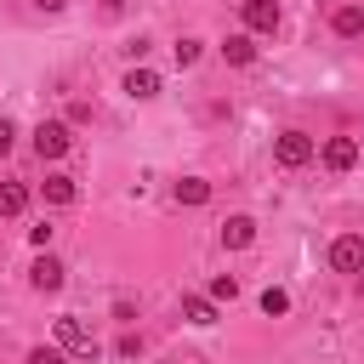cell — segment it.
I'll use <instances>...</instances> for the list:
<instances>
[{"label":"cell","mask_w":364,"mask_h":364,"mask_svg":"<svg viewBox=\"0 0 364 364\" xmlns=\"http://www.w3.org/2000/svg\"><path fill=\"white\" fill-rule=\"evenodd\" d=\"M330 267L336 273H364V233H341L330 245Z\"/></svg>","instance_id":"4"},{"label":"cell","mask_w":364,"mask_h":364,"mask_svg":"<svg viewBox=\"0 0 364 364\" xmlns=\"http://www.w3.org/2000/svg\"><path fill=\"white\" fill-rule=\"evenodd\" d=\"M28 245H34V250H46V245H51V228H46V222H40V228H28Z\"/></svg>","instance_id":"22"},{"label":"cell","mask_w":364,"mask_h":364,"mask_svg":"<svg viewBox=\"0 0 364 364\" xmlns=\"http://www.w3.org/2000/svg\"><path fill=\"white\" fill-rule=\"evenodd\" d=\"M273 159H279L284 171L307 165V159H313V136H307V131H279V142H273Z\"/></svg>","instance_id":"3"},{"label":"cell","mask_w":364,"mask_h":364,"mask_svg":"<svg viewBox=\"0 0 364 364\" xmlns=\"http://www.w3.org/2000/svg\"><path fill=\"white\" fill-rule=\"evenodd\" d=\"M28 284H34V290H46V296H51V290H63V262L40 250V256H34V267H28Z\"/></svg>","instance_id":"6"},{"label":"cell","mask_w":364,"mask_h":364,"mask_svg":"<svg viewBox=\"0 0 364 364\" xmlns=\"http://www.w3.org/2000/svg\"><path fill=\"white\" fill-rule=\"evenodd\" d=\"M182 318H188V324H216L222 313H216L210 296H182Z\"/></svg>","instance_id":"13"},{"label":"cell","mask_w":364,"mask_h":364,"mask_svg":"<svg viewBox=\"0 0 364 364\" xmlns=\"http://www.w3.org/2000/svg\"><path fill=\"white\" fill-rule=\"evenodd\" d=\"M28 210V188L23 182H0V216H23Z\"/></svg>","instance_id":"14"},{"label":"cell","mask_w":364,"mask_h":364,"mask_svg":"<svg viewBox=\"0 0 364 364\" xmlns=\"http://www.w3.org/2000/svg\"><path fill=\"white\" fill-rule=\"evenodd\" d=\"M34 6H40V11H63L68 0H34Z\"/></svg>","instance_id":"23"},{"label":"cell","mask_w":364,"mask_h":364,"mask_svg":"<svg viewBox=\"0 0 364 364\" xmlns=\"http://www.w3.org/2000/svg\"><path fill=\"white\" fill-rule=\"evenodd\" d=\"M205 199H210V182L205 176H182L176 182V205H205Z\"/></svg>","instance_id":"15"},{"label":"cell","mask_w":364,"mask_h":364,"mask_svg":"<svg viewBox=\"0 0 364 364\" xmlns=\"http://www.w3.org/2000/svg\"><path fill=\"white\" fill-rule=\"evenodd\" d=\"M40 193H46V205H74V199H80L74 176H63V171H51V176L40 182Z\"/></svg>","instance_id":"9"},{"label":"cell","mask_w":364,"mask_h":364,"mask_svg":"<svg viewBox=\"0 0 364 364\" xmlns=\"http://www.w3.org/2000/svg\"><path fill=\"white\" fill-rule=\"evenodd\" d=\"M68 148H74V131H68L63 119H40V125H34V154H40V159H63Z\"/></svg>","instance_id":"1"},{"label":"cell","mask_w":364,"mask_h":364,"mask_svg":"<svg viewBox=\"0 0 364 364\" xmlns=\"http://www.w3.org/2000/svg\"><path fill=\"white\" fill-rule=\"evenodd\" d=\"M239 11H245V34H273V28H279V17H284V11H279V0H245Z\"/></svg>","instance_id":"5"},{"label":"cell","mask_w":364,"mask_h":364,"mask_svg":"<svg viewBox=\"0 0 364 364\" xmlns=\"http://www.w3.org/2000/svg\"><path fill=\"white\" fill-rule=\"evenodd\" d=\"M199 51H205L199 40H176V68H193V63H199Z\"/></svg>","instance_id":"18"},{"label":"cell","mask_w":364,"mask_h":364,"mask_svg":"<svg viewBox=\"0 0 364 364\" xmlns=\"http://www.w3.org/2000/svg\"><path fill=\"white\" fill-rule=\"evenodd\" d=\"M125 97H136V102L159 97V74H154V68H131V74H125Z\"/></svg>","instance_id":"11"},{"label":"cell","mask_w":364,"mask_h":364,"mask_svg":"<svg viewBox=\"0 0 364 364\" xmlns=\"http://www.w3.org/2000/svg\"><path fill=\"white\" fill-rule=\"evenodd\" d=\"M171 364H182V358H171Z\"/></svg>","instance_id":"25"},{"label":"cell","mask_w":364,"mask_h":364,"mask_svg":"<svg viewBox=\"0 0 364 364\" xmlns=\"http://www.w3.org/2000/svg\"><path fill=\"white\" fill-rule=\"evenodd\" d=\"M358 296H364V279H358Z\"/></svg>","instance_id":"24"},{"label":"cell","mask_w":364,"mask_h":364,"mask_svg":"<svg viewBox=\"0 0 364 364\" xmlns=\"http://www.w3.org/2000/svg\"><path fill=\"white\" fill-rule=\"evenodd\" d=\"M262 313H267V318H279V313H290V290H279V284H267V290H262Z\"/></svg>","instance_id":"16"},{"label":"cell","mask_w":364,"mask_h":364,"mask_svg":"<svg viewBox=\"0 0 364 364\" xmlns=\"http://www.w3.org/2000/svg\"><path fill=\"white\" fill-rule=\"evenodd\" d=\"M233 296H239V279L233 273H216L210 279V301H233Z\"/></svg>","instance_id":"17"},{"label":"cell","mask_w":364,"mask_h":364,"mask_svg":"<svg viewBox=\"0 0 364 364\" xmlns=\"http://www.w3.org/2000/svg\"><path fill=\"white\" fill-rule=\"evenodd\" d=\"M51 336H57V347H63V353H74V358H97V336H91L80 318H57V330H51Z\"/></svg>","instance_id":"2"},{"label":"cell","mask_w":364,"mask_h":364,"mask_svg":"<svg viewBox=\"0 0 364 364\" xmlns=\"http://www.w3.org/2000/svg\"><path fill=\"white\" fill-rule=\"evenodd\" d=\"M114 353H119V358H136V353H142V336H119V347H114Z\"/></svg>","instance_id":"20"},{"label":"cell","mask_w":364,"mask_h":364,"mask_svg":"<svg viewBox=\"0 0 364 364\" xmlns=\"http://www.w3.org/2000/svg\"><path fill=\"white\" fill-rule=\"evenodd\" d=\"M28 364H68L63 347H28Z\"/></svg>","instance_id":"19"},{"label":"cell","mask_w":364,"mask_h":364,"mask_svg":"<svg viewBox=\"0 0 364 364\" xmlns=\"http://www.w3.org/2000/svg\"><path fill=\"white\" fill-rule=\"evenodd\" d=\"M324 165H330V171H353V165H358V142H353V136H330V142H324Z\"/></svg>","instance_id":"7"},{"label":"cell","mask_w":364,"mask_h":364,"mask_svg":"<svg viewBox=\"0 0 364 364\" xmlns=\"http://www.w3.org/2000/svg\"><path fill=\"white\" fill-rule=\"evenodd\" d=\"M11 136H17V125H11V119H6V114H0V159H6V154H11Z\"/></svg>","instance_id":"21"},{"label":"cell","mask_w":364,"mask_h":364,"mask_svg":"<svg viewBox=\"0 0 364 364\" xmlns=\"http://www.w3.org/2000/svg\"><path fill=\"white\" fill-rule=\"evenodd\" d=\"M222 57H228L233 68H250V63H256V40H250V34H228V40H222Z\"/></svg>","instance_id":"10"},{"label":"cell","mask_w":364,"mask_h":364,"mask_svg":"<svg viewBox=\"0 0 364 364\" xmlns=\"http://www.w3.org/2000/svg\"><path fill=\"white\" fill-rule=\"evenodd\" d=\"M330 28H336L341 40H358V34H364V6H336V11H330Z\"/></svg>","instance_id":"8"},{"label":"cell","mask_w":364,"mask_h":364,"mask_svg":"<svg viewBox=\"0 0 364 364\" xmlns=\"http://www.w3.org/2000/svg\"><path fill=\"white\" fill-rule=\"evenodd\" d=\"M250 239H256V222H250V216H228V222H222V245H228V250H245Z\"/></svg>","instance_id":"12"}]
</instances>
